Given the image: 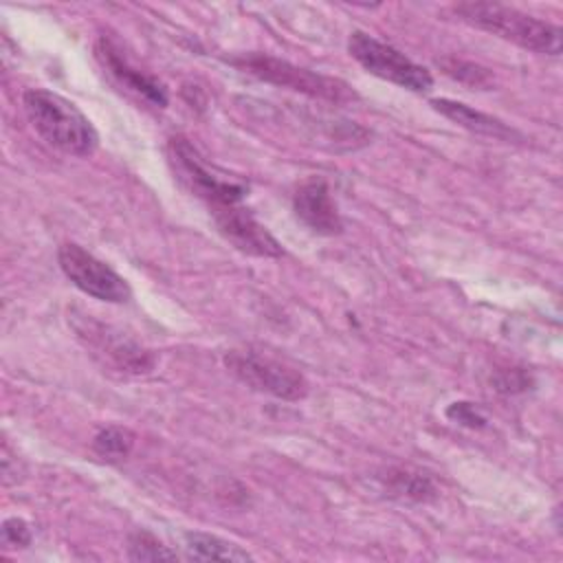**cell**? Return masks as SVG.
<instances>
[{
    "mask_svg": "<svg viewBox=\"0 0 563 563\" xmlns=\"http://www.w3.org/2000/svg\"><path fill=\"white\" fill-rule=\"evenodd\" d=\"M347 51L367 73L387 79L400 88L427 92L433 86V77L424 66L416 64L391 44H385L363 31H354L350 35Z\"/></svg>",
    "mask_w": 563,
    "mask_h": 563,
    "instance_id": "obj_4",
    "label": "cell"
},
{
    "mask_svg": "<svg viewBox=\"0 0 563 563\" xmlns=\"http://www.w3.org/2000/svg\"><path fill=\"white\" fill-rule=\"evenodd\" d=\"M22 101L31 125L48 145L73 156H90L97 150L99 136L92 123L68 99L44 88H31Z\"/></svg>",
    "mask_w": 563,
    "mask_h": 563,
    "instance_id": "obj_1",
    "label": "cell"
},
{
    "mask_svg": "<svg viewBox=\"0 0 563 563\" xmlns=\"http://www.w3.org/2000/svg\"><path fill=\"white\" fill-rule=\"evenodd\" d=\"M169 156L178 172V178L189 187L191 194L207 200L213 209L238 205L249 191L246 185L224 180L209 172V167L200 161L196 147L183 136H174L169 141Z\"/></svg>",
    "mask_w": 563,
    "mask_h": 563,
    "instance_id": "obj_6",
    "label": "cell"
},
{
    "mask_svg": "<svg viewBox=\"0 0 563 563\" xmlns=\"http://www.w3.org/2000/svg\"><path fill=\"white\" fill-rule=\"evenodd\" d=\"M99 343L106 345V352L110 361L130 374H147L154 367V356L139 347L136 343L123 339V336H110V334H99Z\"/></svg>",
    "mask_w": 563,
    "mask_h": 563,
    "instance_id": "obj_13",
    "label": "cell"
},
{
    "mask_svg": "<svg viewBox=\"0 0 563 563\" xmlns=\"http://www.w3.org/2000/svg\"><path fill=\"white\" fill-rule=\"evenodd\" d=\"M446 416L453 420V422H460L464 427H471V429H479L486 424V418L477 411L475 405L471 402H453L449 409H446Z\"/></svg>",
    "mask_w": 563,
    "mask_h": 563,
    "instance_id": "obj_19",
    "label": "cell"
},
{
    "mask_svg": "<svg viewBox=\"0 0 563 563\" xmlns=\"http://www.w3.org/2000/svg\"><path fill=\"white\" fill-rule=\"evenodd\" d=\"M224 365L238 380L255 391H264L282 400H299L308 394V383L297 369L253 350L227 352Z\"/></svg>",
    "mask_w": 563,
    "mask_h": 563,
    "instance_id": "obj_5",
    "label": "cell"
},
{
    "mask_svg": "<svg viewBox=\"0 0 563 563\" xmlns=\"http://www.w3.org/2000/svg\"><path fill=\"white\" fill-rule=\"evenodd\" d=\"M220 233L240 251L257 257H279L282 244L246 209L238 205L213 209Z\"/></svg>",
    "mask_w": 563,
    "mask_h": 563,
    "instance_id": "obj_8",
    "label": "cell"
},
{
    "mask_svg": "<svg viewBox=\"0 0 563 563\" xmlns=\"http://www.w3.org/2000/svg\"><path fill=\"white\" fill-rule=\"evenodd\" d=\"M295 216L319 235H336L343 231V220L339 216L336 202L330 196L328 183L323 178L306 180L292 198Z\"/></svg>",
    "mask_w": 563,
    "mask_h": 563,
    "instance_id": "obj_9",
    "label": "cell"
},
{
    "mask_svg": "<svg viewBox=\"0 0 563 563\" xmlns=\"http://www.w3.org/2000/svg\"><path fill=\"white\" fill-rule=\"evenodd\" d=\"M185 548H187V556L194 561H249L251 559V554L240 545L207 532H187Z\"/></svg>",
    "mask_w": 563,
    "mask_h": 563,
    "instance_id": "obj_12",
    "label": "cell"
},
{
    "mask_svg": "<svg viewBox=\"0 0 563 563\" xmlns=\"http://www.w3.org/2000/svg\"><path fill=\"white\" fill-rule=\"evenodd\" d=\"M453 11L468 24L488 31L501 40L515 42L521 48L559 55L563 46L561 29L552 22L528 15L515 7H506L499 2H460Z\"/></svg>",
    "mask_w": 563,
    "mask_h": 563,
    "instance_id": "obj_2",
    "label": "cell"
},
{
    "mask_svg": "<svg viewBox=\"0 0 563 563\" xmlns=\"http://www.w3.org/2000/svg\"><path fill=\"white\" fill-rule=\"evenodd\" d=\"M128 556L132 561H165V559H178L176 552H172L167 545H163L154 534L139 530L130 534L128 541Z\"/></svg>",
    "mask_w": 563,
    "mask_h": 563,
    "instance_id": "obj_16",
    "label": "cell"
},
{
    "mask_svg": "<svg viewBox=\"0 0 563 563\" xmlns=\"http://www.w3.org/2000/svg\"><path fill=\"white\" fill-rule=\"evenodd\" d=\"M132 446H134V435L123 427H106L92 440L95 453L106 460H123L130 455Z\"/></svg>",
    "mask_w": 563,
    "mask_h": 563,
    "instance_id": "obj_15",
    "label": "cell"
},
{
    "mask_svg": "<svg viewBox=\"0 0 563 563\" xmlns=\"http://www.w3.org/2000/svg\"><path fill=\"white\" fill-rule=\"evenodd\" d=\"M387 482V486L405 497V499H413V501H429L435 497V486L433 482L416 471L409 468H389L383 477Z\"/></svg>",
    "mask_w": 563,
    "mask_h": 563,
    "instance_id": "obj_14",
    "label": "cell"
},
{
    "mask_svg": "<svg viewBox=\"0 0 563 563\" xmlns=\"http://www.w3.org/2000/svg\"><path fill=\"white\" fill-rule=\"evenodd\" d=\"M433 110H438L442 117L451 119L453 123L475 132V134H482V136H490V139H499V141H515L519 139L521 134L510 128L508 123H504L501 119L497 117H490L486 112H479L462 101H453V99H433L431 101Z\"/></svg>",
    "mask_w": 563,
    "mask_h": 563,
    "instance_id": "obj_11",
    "label": "cell"
},
{
    "mask_svg": "<svg viewBox=\"0 0 563 563\" xmlns=\"http://www.w3.org/2000/svg\"><path fill=\"white\" fill-rule=\"evenodd\" d=\"M229 62L268 84L290 88V90H297V92H303L310 97H319V99H328V101L354 99V92L341 79L325 77V75L292 66L290 62H284V59H277L271 55L249 53L242 57H233Z\"/></svg>",
    "mask_w": 563,
    "mask_h": 563,
    "instance_id": "obj_3",
    "label": "cell"
},
{
    "mask_svg": "<svg viewBox=\"0 0 563 563\" xmlns=\"http://www.w3.org/2000/svg\"><path fill=\"white\" fill-rule=\"evenodd\" d=\"M2 541L9 548H26L31 543V528L26 521L11 517L2 523Z\"/></svg>",
    "mask_w": 563,
    "mask_h": 563,
    "instance_id": "obj_18",
    "label": "cell"
},
{
    "mask_svg": "<svg viewBox=\"0 0 563 563\" xmlns=\"http://www.w3.org/2000/svg\"><path fill=\"white\" fill-rule=\"evenodd\" d=\"M446 75L464 81V84H471V86H477V88H490L493 84V75L488 73V68H482L477 64H471V62H462V59H442L438 62Z\"/></svg>",
    "mask_w": 563,
    "mask_h": 563,
    "instance_id": "obj_17",
    "label": "cell"
},
{
    "mask_svg": "<svg viewBox=\"0 0 563 563\" xmlns=\"http://www.w3.org/2000/svg\"><path fill=\"white\" fill-rule=\"evenodd\" d=\"M530 385V378L519 372V369H510V372H504L501 378L497 380V389L499 391H521Z\"/></svg>",
    "mask_w": 563,
    "mask_h": 563,
    "instance_id": "obj_20",
    "label": "cell"
},
{
    "mask_svg": "<svg viewBox=\"0 0 563 563\" xmlns=\"http://www.w3.org/2000/svg\"><path fill=\"white\" fill-rule=\"evenodd\" d=\"M95 53H97V59L103 64V68H108V73L123 88L143 97L152 106H158V108L167 106V90L163 88V84H158L154 77H150V75L136 70L134 66H130L128 59L117 51V46L110 40L99 37L97 44H95Z\"/></svg>",
    "mask_w": 563,
    "mask_h": 563,
    "instance_id": "obj_10",
    "label": "cell"
},
{
    "mask_svg": "<svg viewBox=\"0 0 563 563\" xmlns=\"http://www.w3.org/2000/svg\"><path fill=\"white\" fill-rule=\"evenodd\" d=\"M57 260L64 275L81 292L110 303H121L130 299V286L125 284V279L79 244H62Z\"/></svg>",
    "mask_w": 563,
    "mask_h": 563,
    "instance_id": "obj_7",
    "label": "cell"
}]
</instances>
